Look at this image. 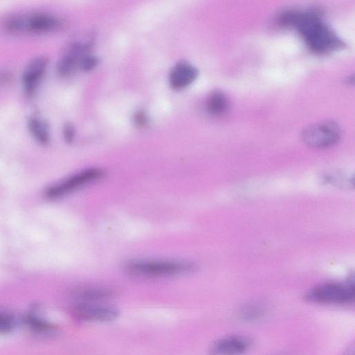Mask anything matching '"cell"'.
I'll return each instance as SVG.
<instances>
[{
  "mask_svg": "<svg viewBox=\"0 0 355 355\" xmlns=\"http://www.w3.org/2000/svg\"><path fill=\"white\" fill-rule=\"evenodd\" d=\"M354 296L352 283H326L310 289L306 299L315 303L343 304L353 302Z\"/></svg>",
  "mask_w": 355,
  "mask_h": 355,
  "instance_id": "cell-4",
  "label": "cell"
},
{
  "mask_svg": "<svg viewBox=\"0 0 355 355\" xmlns=\"http://www.w3.org/2000/svg\"><path fill=\"white\" fill-rule=\"evenodd\" d=\"M353 177L340 172H334L325 175V181L338 187L353 186Z\"/></svg>",
  "mask_w": 355,
  "mask_h": 355,
  "instance_id": "cell-16",
  "label": "cell"
},
{
  "mask_svg": "<svg viewBox=\"0 0 355 355\" xmlns=\"http://www.w3.org/2000/svg\"><path fill=\"white\" fill-rule=\"evenodd\" d=\"M279 21L284 26L295 27L315 53H328L344 46L343 41L323 21L318 10H287L279 16Z\"/></svg>",
  "mask_w": 355,
  "mask_h": 355,
  "instance_id": "cell-1",
  "label": "cell"
},
{
  "mask_svg": "<svg viewBox=\"0 0 355 355\" xmlns=\"http://www.w3.org/2000/svg\"><path fill=\"white\" fill-rule=\"evenodd\" d=\"M266 312L264 305L252 302L244 306L239 312V317L244 321H254L261 318Z\"/></svg>",
  "mask_w": 355,
  "mask_h": 355,
  "instance_id": "cell-15",
  "label": "cell"
},
{
  "mask_svg": "<svg viewBox=\"0 0 355 355\" xmlns=\"http://www.w3.org/2000/svg\"><path fill=\"white\" fill-rule=\"evenodd\" d=\"M195 263L178 259H134L125 264L127 272L144 277H167L193 272Z\"/></svg>",
  "mask_w": 355,
  "mask_h": 355,
  "instance_id": "cell-2",
  "label": "cell"
},
{
  "mask_svg": "<svg viewBox=\"0 0 355 355\" xmlns=\"http://www.w3.org/2000/svg\"><path fill=\"white\" fill-rule=\"evenodd\" d=\"M252 345L251 340L242 335H233L220 338L209 347L210 355H242Z\"/></svg>",
  "mask_w": 355,
  "mask_h": 355,
  "instance_id": "cell-8",
  "label": "cell"
},
{
  "mask_svg": "<svg viewBox=\"0 0 355 355\" xmlns=\"http://www.w3.org/2000/svg\"><path fill=\"white\" fill-rule=\"evenodd\" d=\"M198 76V70L193 65L181 62L171 70L169 75L171 85L175 89L184 88L193 83Z\"/></svg>",
  "mask_w": 355,
  "mask_h": 355,
  "instance_id": "cell-11",
  "label": "cell"
},
{
  "mask_svg": "<svg viewBox=\"0 0 355 355\" xmlns=\"http://www.w3.org/2000/svg\"><path fill=\"white\" fill-rule=\"evenodd\" d=\"M47 65L48 60L44 56L36 57L28 63L21 76V83L26 96H31L35 93Z\"/></svg>",
  "mask_w": 355,
  "mask_h": 355,
  "instance_id": "cell-9",
  "label": "cell"
},
{
  "mask_svg": "<svg viewBox=\"0 0 355 355\" xmlns=\"http://www.w3.org/2000/svg\"><path fill=\"white\" fill-rule=\"evenodd\" d=\"M71 312L78 319L88 322H110L119 314L116 308L103 302H76Z\"/></svg>",
  "mask_w": 355,
  "mask_h": 355,
  "instance_id": "cell-7",
  "label": "cell"
},
{
  "mask_svg": "<svg viewBox=\"0 0 355 355\" xmlns=\"http://www.w3.org/2000/svg\"><path fill=\"white\" fill-rule=\"evenodd\" d=\"M341 129L333 121L318 122L306 127L302 133L303 141L308 146L322 148L335 144L340 138Z\"/></svg>",
  "mask_w": 355,
  "mask_h": 355,
  "instance_id": "cell-6",
  "label": "cell"
},
{
  "mask_svg": "<svg viewBox=\"0 0 355 355\" xmlns=\"http://www.w3.org/2000/svg\"><path fill=\"white\" fill-rule=\"evenodd\" d=\"M87 46V44L80 42L72 44L59 60L57 65L58 73L62 76L69 75L80 64V60L85 56L83 54Z\"/></svg>",
  "mask_w": 355,
  "mask_h": 355,
  "instance_id": "cell-10",
  "label": "cell"
},
{
  "mask_svg": "<svg viewBox=\"0 0 355 355\" xmlns=\"http://www.w3.org/2000/svg\"><path fill=\"white\" fill-rule=\"evenodd\" d=\"M15 321L10 314L0 311V333L8 334L15 328Z\"/></svg>",
  "mask_w": 355,
  "mask_h": 355,
  "instance_id": "cell-17",
  "label": "cell"
},
{
  "mask_svg": "<svg viewBox=\"0 0 355 355\" xmlns=\"http://www.w3.org/2000/svg\"><path fill=\"white\" fill-rule=\"evenodd\" d=\"M103 175L104 172L100 168H87L49 187L46 190L45 195L50 199L59 198L100 180Z\"/></svg>",
  "mask_w": 355,
  "mask_h": 355,
  "instance_id": "cell-5",
  "label": "cell"
},
{
  "mask_svg": "<svg viewBox=\"0 0 355 355\" xmlns=\"http://www.w3.org/2000/svg\"><path fill=\"white\" fill-rule=\"evenodd\" d=\"M97 59L92 55H85L80 62V67L84 71H89L94 69L97 64Z\"/></svg>",
  "mask_w": 355,
  "mask_h": 355,
  "instance_id": "cell-18",
  "label": "cell"
},
{
  "mask_svg": "<svg viewBox=\"0 0 355 355\" xmlns=\"http://www.w3.org/2000/svg\"><path fill=\"white\" fill-rule=\"evenodd\" d=\"M112 295L110 291L99 287H85L77 290L74 293L76 302H103Z\"/></svg>",
  "mask_w": 355,
  "mask_h": 355,
  "instance_id": "cell-12",
  "label": "cell"
},
{
  "mask_svg": "<svg viewBox=\"0 0 355 355\" xmlns=\"http://www.w3.org/2000/svg\"><path fill=\"white\" fill-rule=\"evenodd\" d=\"M135 121L138 125L143 126L146 124L148 120L144 112H138L135 116Z\"/></svg>",
  "mask_w": 355,
  "mask_h": 355,
  "instance_id": "cell-20",
  "label": "cell"
},
{
  "mask_svg": "<svg viewBox=\"0 0 355 355\" xmlns=\"http://www.w3.org/2000/svg\"><path fill=\"white\" fill-rule=\"evenodd\" d=\"M343 355H354V348L349 347L344 352Z\"/></svg>",
  "mask_w": 355,
  "mask_h": 355,
  "instance_id": "cell-21",
  "label": "cell"
},
{
  "mask_svg": "<svg viewBox=\"0 0 355 355\" xmlns=\"http://www.w3.org/2000/svg\"><path fill=\"white\" fill-rule=\"evenodd\" d=\"M63 135L64 139L68 143L73 141L75 136V129L73 125L70 123H67L63 127Z\"/></svg>",
  "mask_w": 355,
  "mask_h": 355,
  "instance_id": "cell-19",
  "label": "cell"
},
{
  "mask_svg": "<svg viewBox=\"0 0 355 355\" xmlns=\"http://www.w3.org/2000/svg\"><path fill=\"white\" fill-rule=\"evenodd\" d=\"M28 129L33 137L42 144H46L50 140V131L48 123L37 116L30 117L28 120Z\"/></svg>",
  "mask_w": 355,
  "mask_h": 355,
  "instance_id": "cell-13",
  "label": "cell"
},
{
  "mask_svg": "<svg viewBox=\"0 0 355 355\" xmlns=\"http://www.w3.org/2000/svg\"><path fill=\"white\" fill-rule=\"evenodd\" d=\"M62 24L56 16L47 12H31L12 16L4 22V29L15 34H42L58 29Z\"/></svg>",
  "mask_w": 355,
  "mask_h": 355,
  "instance_id": "cell-3",
  "label": "cell"
},
{
  "mask_svg": "<svg viewBox=\"0 0 355 355\" xmlns=\"http://www.w3.org/2000/svg\"><path fill=\"white\" fill-rule=\"evenodd\" d=\"M228 105L226 96L220 91L212 92L207 101V110L212 115H220L224 113Z\"/></svg>",
  "mask_w": 355,
  "mask_h": 355,
  "instance_id": "cell-14",
  "label": "cell"
}]
</instances>
